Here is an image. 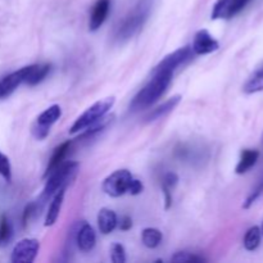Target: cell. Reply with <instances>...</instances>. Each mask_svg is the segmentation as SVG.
<instances>
[{
    "mask_svg": "<svg viewBox=\"0 0 263 263\" xmlns=\"http://www.w3.org/2000/svg\"><path fill=\"white\" fill-rule=\"evenodd\" d=\"M64 194H66V187L58 190V192L54 194L53 200H51L50 205H49V210L45 216V223H44V225H45L46 228L53 226L54 223L57 222V220H58L59 213H61V210H62V205H63Z\"/></svg>",
    "mask_w": 263,
    "mask_h": 263,
    "instance_id": "17",
    "label": "cell"
},
{
    "mask_svg": "<svg viewBox=\"0 0 263 263\" xmlns=\"http://www.w3.org/2000/svg\"><path fill=\"white\" fill-rule=\"evenodd\" d=\"M154 2L156 0H138V3L125 15L116 30L115 40L118 44L127 43L143 30L152 14Z\"/></svg>",
    "mask_w": 263,
    "mask_h": 263,
    "instance_id": "1",
    "label": "cell"
},
{
    "mask_svg": "<svg viewBox=\"0 0 263 263\" xmlns=\"http://www.w3.org/2000/svg\"><path fill=\"white\" fill-rule=\"evenodd\" d=\"M218 48H220L218 41L207 30H199L195 33L192 45L194 55H207L218 50Z\"/></svg>",
    "mask_w": 263,
    "mask_h": 263,
    "instance_id": "11",
    "label": "cell"
},
{
    "mask_svg": "<svg viewBox=\"0 0 263 263\" xmlns=\"http://www.w3.org/2000/svg\"><path fill=\"white\" fill-rule=\"evenodd\" d=\"M133 175L128 170H117L103 181V192L112 198H120L128 192Z\"/></svg>",
    "mask_w": 263,
    "mask_h": 263,
    "instance_id": "5",
    "label": "cell"
},
{
    "mask_svg": "<svg viewBox=\"0 0 263 263\" xmlns=\"http://www.w3.org/2000/svg\"><path fill=\"white\" fill-rule=\"evenodd\" d=\"M71 146H72V141H64V143H62L61 145H58L55 149H54L53 154H51L50 159H49L48 166H46L45 174H44V179H46V177H48L49 175L57 168V167L61 166V164L63 163L67 154H68L69 151H71Z\"/></svg>",
    "mask_w": 263,
    "mask_h": 263,
    "instance_id": "15",
    "label": "cell"
},
{
    "mask_svg": "<svg viewBox=\"0 0 263 263\" xmlns=\"http://www.w3.org/2000/svg\"><path fill=\"white\" fill-rule=\"evenodd\" d=\"M0 176L5 180V181H12V164H10L9 158L5 154L0 152Z\"/></svg>",
    "mask_w": 263,
    "mask_h": 263,
    "instance_id": "25",
    "label": "cell"
},
{
    "mask_svg": "<svg viewBox=\"0 0 263 263\" xmlns=\"http://www.w3.org/2000/svg\"><path fill=\"white\" fill-rule=\"evenodd\" d=\"M262 194H263V176H262V179L258 181V184L256 185V187L252 190L251 194L248 195V198L246 199V202H244V204H243L244 210H248V208H251L252 205H253V203L256 202V200L258 199Z\"/></svg>",
    "mask_w": 263,
    "mask_h": 263,
    "instance_id": "26",
    "label": "cell"
},
{
    "mask_svg": "<svg viewBox=\"0 0 263 263\" xmlns=\"http://www.w3.org/2000/svg\"><path fill=\"white\" fill-rule=\"evenodd\" d=\"M13 236V229L5 215L0 216V248L5 247Z\"/></svg>",
    "mask_w": 263,
    "mask_h": 263,
    "instance_id": "24",
    "label": "cell"
},
{
    "mask_svg": "<svg viewBox=\"0 0 263 263\" xmlns=\"http://www.w3.org/2000/svg\"><path fill=\"white\" fill-rule=\"evenodd\" d=\"M117 225L120 226V229L122 231L130 230V229L133 228V218L128 217V216H122V217H121V220L118 221Z\"/></svg>",
    "mask_w": 263,
    "mask_h": 263,
    "instance_id": "31",
    "label": "cell"
},
{
    "mask_svg": "<svg viewBox=\"0 0 263 263\" xmlns=\"http://www.w3.org/2000/svg\"><path fill=\"white\" fill-rule=\"evenodd\" d=\"M252 0H217L213 5L212 20H230L241 12Z\"/></svg>",
    "mask_w": 263,
    "mask_h": 263,
    "instance_id": "9",
    "label": "cell"
},
{
    "mask_svg": "<svg viewBox=\"0 0 263 263\" xmlns=\"http://www.w3.org/2000/svg\"><path fill=\"white\" fill-rule=\"evenodd\" d=\"M162 239H163V235L156 228H146L141 233V241L149 249H154L159 247V244L162 243Z\"/></svg>",
    "mask_w": 263,
    "mask_h": 263,
    "instance_id": "22",
    "label": "cell"
},
{
    "mask_svg": "<svg viewBox=\"0 0 263 263\" xmlns=\"http://www.w3.org/2000/svg\"><path fill=\"white\" fill-rule=\"evenodd\" d=\"M261 238H262L261 229H259L258 226H253V228H251L246 233V236H244V248L249 252L256 251V249L259 247V244H261Z\"/></svg>",
    "mask_w": 263,
    "mask_h": 263,
    "instance_id": "23",
    "label": "cell"
},
{
    "mask_svg": "<svg viewBox=\"0 0 263 263\" xmlns=\"http://www.w3.org/2000/svg\"><path fill=\"white\" fill-rule=\"evenodd\" d=\"M259 158V152L257 149H244L241 152L240 159H239V163L236 164L235 172L238 175H243L246 172H248L254 164L257 163Z\"/></svg>",
    "mask_w": 263,
    "mask_h": 263,
    "instance_id": "19",
    "label": "cell"
},
{
    "mask_svg": "<svg viewBox=\"0 0 263 263\" xmlns=\"http://www.w3.org/2000/svg\"><path fill=\"white\" fill-rule=\"evenodd\" d=\"M110 0H97L92 5L91 14H90L89 28L90 31L99 30L100 26L105 22L110 10Z\"/></svg>",
    "mask_w": 263,
    "mask_h": 263,
    "instance_id": "13",
    "label": "cell"
},
{
    "mask_svg": "<svg viewBox=\"0 0 263 263\" xmlns=\"http://www.w3.org/2000/svg\"><path fill=\"white\" fill-rule=\"evenodd\" d=\"M179 182V176L175 172H168L162 180V192L164 195V208L170 210L172 205V190Z\"/></svg>",
    "mask_w": 263,
    "mask_h": 263,
    "instance_id": "20",
    "label": "cell"
},
{
    "mask_svg": "<svg viewBox=\"0 0 263 263\" xmlns=\"http://www.w3.org/2000/svg\"><path fill=\"white\" fill-rule=\"evenodd\" d=\"M40 249V243L36 239H22L14 246L10 256L13 263H32Z\"/></svg>",
    "mask_w": 263,
    "mask_h": 263,
    "instance_id": "8",
    "label": "cell"
},
{
    "mask_svg": "<svg viewBox=\"0 0 263 263\" xmlns=\"http://www.w3.org/2000/svg\"><path fill=\"white\" fill-rule=\"evenodd\" d=\"M113 104H115V98L113 97L105 98V99H102L99 100V102L94 103V104H92L91 107L87 108L80 117H77V120L74 121L73 125L69 128V133H81L85 128L89 127L90 125L95 123L97 121L102 120V118L105 117L107 113L112 109Z\"/></svg>",
    "mask_w": 263,
    "mask_h": 263,
    "instance_id": "4",
    "label": "cell"
},
{
    "mask_svg": "<svg viewBox=\"0 0 263 263\" xmlns=\"http://www.w3.org/2000/svg\"><path fill=\"white\" fill-rule=\"evenodd\" d=\"M180 102H181V95H175V97L167 99L163 104L157 107L156 109H153L148 116H146V122H153V121H157L159 120V118L167 116L170 112H172V110L179 105Z\"/></svg>",
    "mask_w": 263,
    "mask_h": 263,
    "instance_id": "18",
    "label": "cell"
},
{
    "mask_svg": "<svg viewBox=\"0 0 263 263\" xmlns=\"http://www.w3.org/2000/svg\"><path fill=\"white\" fill-rule=\"evenodd\" d=\"M80 163L74 161H67L63 162L61 166L57 167L48 177H46V184L43 190V194L40 197V202L44 203L46 200L54 197L58 190L67 187L72 180H74L77 172H79Z\"/></svg>",
    "mask_w": 263,
    "mask_h": 263,
    "instance_id": "3",
    "label": "cell"
},
{
    "mask_svg": "<svg viewBox=\"0 0 263 263\" xmlns=\"http://www.w3.org/2000/svg\"><path fill=\"white\" fill-rule=\"evenodd\" d=\"M21 84H25V69L12 72L0 80V99L10 97Z\"/></svg>",
    "mask_w": 263,
    "mask_h": 263,
    "instance_id": "12",
    "label": "cell"
},
{
    "mask_svg": "<svg viewBox=\"0 0 263 263\" xmlns=\"http://www.w3.org/2000/svg\"><path fill=\"white\" fill-rule=\"evenodd\" d=\"M73 240L80 251L90 252L97 243V234L91 225L82 221L73 231Z\"/></svg>",
    "mask_w": 263,
    "mask_h": 263,
    "instance_id": "10",
    "label": "cell"
},
{
    "mask_svg": "<svg viewBox=\"0 0 263 263\" xmlns=\"http://www.w3.org/2000/svg\"><path fill=\"white\" fill-rule=\"evenodd\" d=\"M36 212H37V204H36V203H30V204L26 205L22 216V223L25 228L28 225V222L32 220L33 216L36 215Z\"/></svg>",
    "mask_w": 263,
    "mask_h": 263,
    "instance_id": "29",
    "label": "cell"
},
{
    "mask_svg": "<svg viewBox=\"0 0 263 263\" xmlns=\"http://www.w3.org/2000/svg\"><path fill=\"white\" fill-rule=\"evenodd\" d=\"M172 77H174L172 72H152V79L149 80L148 84L134 97L133 102L130 104V110L138 112V110L152 107L166 92L167 87L171 84Z\"/></svg>",
    "mask_w": 263,
    "mask_h": 263,
    "instance_id": "2",
    "label": "cell"
},
{
    "mask_svg": "<svg viewBox=\"0 0 263 263\" xmlns=\"http://www.w3.org/2000/svg\"><path fill=\"white\" fill-rule=\"evenodd\" d=\"M62 117V108L58 104H53L46 108L37 116L35 122L31 126V133L37 140H43L50 133V128Z\"/></svg>",
    "mask_w": 263,
    "mask_h": 263,
    "instance_id": "6",
    "label": "cell"
},
{
    "mask_svg": "<svg viewBox=\"0 0 263 263\" xmlns=\"http://www.w3.org/2000/svg\"><path fill=\"white\" fill-rule=\"evenodd\" d=\"M25 69V84L28 86H35L40 84L49 74L51 69V64L49 63H36L23 67Z\"/></svg>",
    "mask_w": 263,
    "mask_h": 263,
    "instance_id": "14",
    "label": "cell"
},
{
    "mask_svg": "<svg viewBox=\"0 0 263 263\" xmlns=\"http://www.w3.org/2000/svg\"><path fill=\"white\" fill-rule=\"evenodd\" d=\"M243 91L246 94H256L263 91V64L248 77L246 84L243 85Z\"/></svg>",
    "mask_w": 263,
    "mask_h": 263,
    "instance_id": "21",
    "label": "cell"
},
{
    "mask_svg": "<svg viewBox=\"0 0 263 263\" xmlns=\"http://www.w3.org/2000/svg\"><path fill=\"white\" fill-rule=\"evenodd\" d=\"M143 190H144V185L140 180H136V179L131 180L130 187H128V192H127L128 194L139 195L140 193H143Z\"/></svg>",
    "mask_w": 263,
    "mask_h": 263,
    "instance_id": "30",
    "label": "cell"
},
{
    "mask_svg": "<svg viewBox=\"0 0 263 263\" xmlns=\"http://www.w3.org/2000/svg\"><path fill=\"white\" fill-rule=\"evenodd\" d=\"M261 233H262V235H263V222H262V228H261Z\"/></svg>",
    "mask_w": 263,
    "mask_h": 263,
    "instance_id": "32",
    "label": "cell"
},
{
    "mask_svg": "<svg viewBox=\"0 0 263 263\" xmlns=\"http://www.w3.org/2000/svg\"><path fill=\"white\" fill-rule=\"evenodd\" d=\"M118 218L115 211L109 208H102L98 213V228L103 235H108L117 228Z\"/></svg>",
    "mask_w": 263,
    "mask_h": 263,
    "instance_id": "16",
    "label": "cell"
},
{
    "mask_svg": "<svg viewBox=\"0 0 263 263\" xmlns=\"http://www.w3.org/2000/svg\"><path fill=\"white\" fill-rule=\"evenodd\" d=\"M171 261L174 262H205L203 257L197 256V254L189 253V252H176L172 257Z\"/></svg>",
    "mask_w": 263,
    "mask_h": 263,
    "instance_id": "28",
    "label": "cell"
},
{
    "mask_svg": "<svg viewBox=\"0 0 263 263\" xmlns=\"http://www.w3.org/2000/svg\"><path fill=\"white\" fill-rule=\"evenodd\" d=\"M193 57H194V53H193L192 46H182V48H179L177 50L172 51L168 55L164 57V58L154 67L153 71H166L174 73L180 66H182V64H185L186 62H189Z\"/></svg>",
    "mask_w": 263,
    "mask_h": 263,
    "instance_id": "7",
    "label": "cell"
},
{
    "mask_svg": "<svg viewBox=\"0 0 263 263\" xmlns=\"http://www.w3.org/2000/svg\"><path fill=\"white\" fill-rule=\"evenodd\" d=\"M110 259L115 263H125L126 262V251L125 247L120 243H115L110 247Z\"/></svg>",
    "mask_w": 263,
    "mask_h": 263,
    "instance_id": "27",
    "label": "cell"
}]
</instances>
